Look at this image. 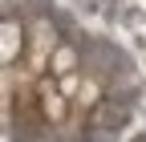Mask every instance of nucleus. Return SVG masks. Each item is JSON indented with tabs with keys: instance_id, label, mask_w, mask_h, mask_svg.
I'll return each mask as SVG.
<instances>
[{
	"instance_id": "obj_1",
	"label": "nucleus",
	"mask_w": 146,
	"mask_h": 142,
	"mask_svg": "<svg viewBox=\"0 0 146 142\" xmlns=\"http://www.w3.org/2000/svg\"><path fill=\"white\" fill-rule=\"evenodd\" d=\"M25 53H29V29L16 21V16H8V21H4V65L16 69Z\"/></svg>"
},
{
	"instance_id": "obj_2",
	"label": "nucleus",
	"mask_w": 146,
	"mask_h": 142,
	"mask_svg": "<svg viewBox=\"0 0 146 142\" xmlns=\"http://www.w3.org/2000/svg\"><path fill=\"white\" fill-rule=\"evenodd\" d=\"M81 69V53L73 41H57V49L49 53V77H65V73H77Z\"/></svg>"
}]
</instances>
